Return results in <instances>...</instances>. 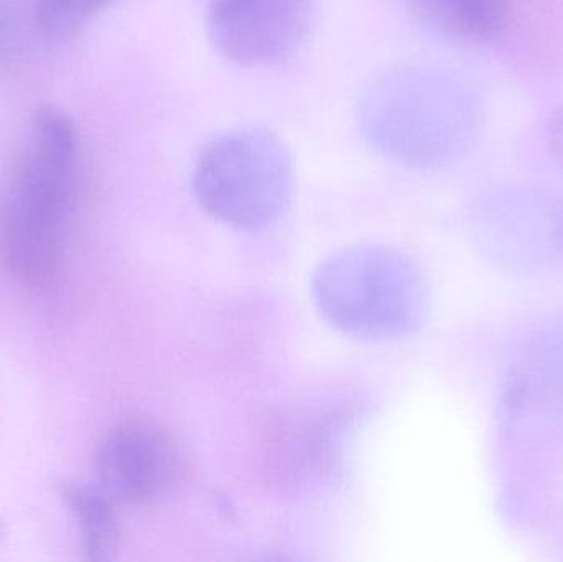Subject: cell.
<instances>
[{"label":"cell","mask_w":563,"mask_h":562,"mask_svg":"<svg viewBox=\"0 0 563 562\" xmlns=\"http://www.w3.org/2000/svg\"><path fill=\"white\" fill-rule=\"evenodd\" d=\"M310 294L328 326L361 342L409 335L423 310V284L409 257L384 246L344 247L311 274Z\"/></svg>","instance_id":"obj_1"},{"label":"cell","mask_w":563,"mask_h":562,"mask_svg":"<svg viewBox=\"0 0 563 562\" xmlns=\"http://www.w3.org/2000/svg\"><path fill=\"white\" fill-rule=\"evenodd\" d=\"M78 137L73 119L40 106L32 139L0 197V244L38 256L65 246L76 191Z\"/></svg>","instance_id":"obj_2"},{"label":"cell","mask_w":563,"mask_h":562,"mask_svg":"<svg viewBox=\"0 0 563 562\" xmlns=\"http://www.w3.org/2000/svg\"><path fill=\"white\" fill-rule=\"evenodd\" d=\"M294 162L274 132L243 129L214 139L198 155L194 194L214 220L234 230H267L294 195Z\"/></svg>","instance_id":"obj_3"},{"label":"cell","mask_w":563,"mask_h":562,"mask_svg":"<svg viewBox=\"0 0 563 562\" xmlns=\"http://www.w3.org/2000/svg\"><path fill=\"white\" fill-rule=\"evenodd\" d=\"M317 0H210L208 35L240 66H276L303 46Z\"/></svg>","instance_id":"obj_4"},{"label":"cell","mask_w":563,"mask_h":562,"mask_svg":"<svg viewBox=\"0 0 563 562\" xmlns=\"http://www.w3.org/2000/svg\"><path fill=\"white\" fill-rule=\"evenodd\" d=\"M98 485L122 505H152L164 500L180 481L177 442L161 426L128 421L102 439L96 458Z\"/></svg>","instance_id":"obj_5"},{"label":"cell","mask_w":563,"mask_h":562,"mask_svg":"<svg viewBox=\"0 0 563 562\" xmlns=\"http://www.w3.org/2000/svg\"><path fill=\"white\" fill-rule=\"evenodd\" d=\"M59 497L78 521L88 560H112L121 537L115 514L118 504L99 485L78 481L59 484Z\"/></svg>","instance_id":"obj_6"},{"label":"cell","mask_w":563,"mask_h":562,"mask_svg":"<svg viewBox=\"0 0 563 562\" xmlns=\"http://www.w3.org/2000/svg\"><path fill=\"white\" fill-rule=\"evenodd\" d=\"M427 25L452 38L483 42L506 19L508 0H409Z\"/></svg>","instance_id":"obj_7"},{"label":"cell","mask_w":563,"mask_h":562,"mask_svg":"<svg viewBox=\"0 0 563 562\" xmlns=\"http://www.w3.org/2000/svg\"><path fill=\"white\" fill-rule=\"evenodd\" d=\"M114 0H40L36 20L53 38H69L85 29Z\"/></svg>","instance_id":"obj_8"},{"label":"cell","mask_w":563,"mask_h":562,"mask_svg":"<svg viewBox=\"0 0 563 562\" xmlns=\"http://www.w3.org/2000/svg\"><path fill=\"white\" fill-rule=\"evenodd\" d=\"M9 12L3 3H0V65L15 53L16 42H19V30H16L15 19Z\"/></svg>","instance_id":"obj_9"},{"label":"cell","mask_w":563,"mask_h":562,"mask_svg":"<svg viewBox=\"0 0 563 562\" xmlns=\"http://www.w3.org/2000/svg\"><path fill=\"white\" fill-rule=\"evenodd\" d=\"M545 135H548V144L551 147L552 155L563 167V106L549 115Z\"/></svg>","instance_id":"obj_10"}]
</instances>
